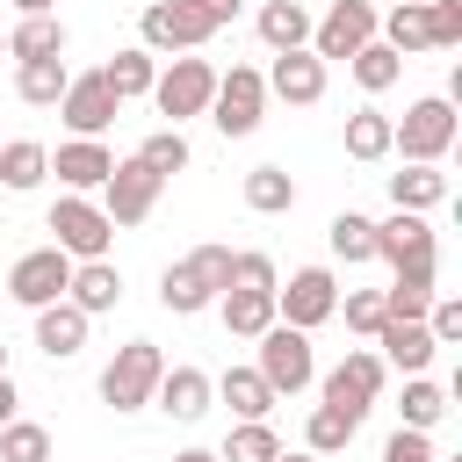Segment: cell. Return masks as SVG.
I'll list each match as a JSON object with an SVG mask.
<instances>
[{"label":"cell","instance_id":"1","mask_svg":"<svg viewBox=\"0 0 462 462\" xmlns=\"http://www.w3.org/2000/svg\"><path fill=\"white\" fill-rule=\"evenodd\" d=\"M224 282H231V245H195L159 274V303L173 318H195V310H209L224 296Z\"/></svg>","mask_w":462,"mask_h":462},{"label":"cell","instance_id":"2","mask_svg":"<svg viewBox=\"0 0 462 462\" xmlns=\"http://www.w3.org/2000/svg\"><path fill=\"white\" fill-rule=\"evenodd\" d=\"M455 101L448 94H426V101H411L397 123H390V152H404V166H440V152L455 144Z\"/></svg>","mask_w":462,"mask_h":462},{"label":"cell","instance_id":"3","mask_svg":"<svg viewBox=\"0 0 462 462\" xmlns=\"http://www.w3.org/2000/svg\"><path fill=\"white\" fill-rule=\"evenodd\" d=\"M209 94H217V65L209 58H173L159 79H152V108L166 116V130H180L188 116H209Z\"/></svg>","mask_w":462,"mask_h":462},{"label":"cell","instance_id":"4","mask_svg":"<svg viewBox=\"0 0 462 462\" xmlns=\"http://www.w3.org/2000/svg\"><path fill=\"white\" fill-rule=\"evenodd\" d=\"M159 375H166V354H159L152 339H130V346H116V361L101 368V404H108V411H137V404H152Z\"/></svg>","mask_w":462,"mask_h":462},{"label":"cell","instance_id":"5","mask_svg":"<svg viewBox=\"0 0 462 462\" xmlns=\"http://www.w3.org/2000/svg\"><path fill=\"white\" fill-rule=\"evenodd\" d=\"M51 245L65 253V260H108V238H116V224H108V209L94 202V195H58L51 202Z\"/></svg>","mask_w":462,"mask_h":462},{"label":"cell","instance_id":"6","mask_svg":"<svg viewBox=\"0 0 462 462\" xmlns=\"http://www.w3.org/2000/svg\"><path fill=\"white\" fill-rule=\"evenodd\" d=\"M383 375H390V368H383V354H375V346H354V354L318 383V390H325V411H339L346 426H361V419H368V404L383 397Z\"/></svg>","mask_w":462,"mask_h":462},{"label":"cell","instance_id":"7","mask_svg":"<svg viewBox=\"0 0 462 462\" xmlns=\"http://www.w3.org/2000/svg\"><path fill=\"white\" fill-rule=\"evenodd\" d=\"M137 36H144L152 58H188V51H202L217 29H209V14H202L195 0H152L144 22H137Z\"/></svg>","mask_w":462,"mask_h":462},{"label":"cell","instance_id":"8","mask_svg":"<svg viewBox=\"0 0 462 462\" xmlns=\"http://www.w3.org/2000/svg\"><path fill=\"white\" fill-rule=\"evenodd\" d=\"M253 368H260V383H267L274 397L310 390V375H318V368H310V332H296V325L274 318V325L260 332V361H253Z\"/></svg>","mask_w":462,"mask_h":462},{"label":"cell","instance_id":"9","mask_svg":"<svg viewBox=\"0 0 462 462\" xmlns=\"http://www.w3.org/2000/svg\"><path fill=\"white\" fill-rule=\"evenodd\" d=\"M260 116H267V79H260L253 65H231V72H217L209 123H217L224 137H253V130H260Z\"/></svg>","mask_w":462,"mask_h":462},{"label":"cell","instance_id":"10","mask_svg":"<svg viewBox=\"0 0 462 462\" xmlns=\"http://www.w3.org/2000/svg\"><path fill=\"white\" fill-rule=\"evenodd\" d=\"M274 318H282V325H296V332H310V325L339 318V282H332V267H296V274H289V289H274Z\"/></svg>","mask_w":462,"mask_h":462},{"label":"cell","instance_id":"11","mask_svg":"<svg viewBox=\"0 0 462 462\" xmlns=\"http://www.w3.org/2000/svg\"><path fill=\"white\" fill-rule=\"evenodd\" d=\"M375 29H383L375 0H332L325 22H310V51L332 65V58H354L361 43H375Z\"/></svg>","mask_w":462,"mask_h":462},{"label":"cell","instance_id":"12","mask_svg":"<svg viewBox=\"0 0 462 462\" xmlns=\"http://www.w3.org/2000/svg\"><path fill=\"white\" fill-rule=\"evenodd\" d=\"M159 188H166V180H159L137 152H130V159H116V173L101 180V209H108V224H144V217H152V202H159Z\"/></svg>","mask_w":462,"mask_h":462},{"label":"cell","instance_id":"13","mask_svg":"<svg viewBox=\"0 0 462 462\" xmlns=\"http://www.w3.org/2000/svg\"><path fill=\"white\" fill-rule=\"evenodd\" d=\"M65 282H72V260H65L58 245H36V253H22V260L7 267V296H14L22 310L58 303V296H65Z\"/></svg>","mask_w":462,"mask_h":462},{"label":"cell","instance_id":"14","mask_svg":"<svg viewBox=\"0 0 462 462\" xmlns=\"http://www.w3.org/2000/svg\"><path fill=\"white\" fill-rule=\"evenodd\" d=\"M375 260H390V274H397V267H433V260H440L433 224L411 217V209H390V217L375 224Z\"/></svg>","mask_w":462,"mask_h":462},{"label":"cell","instance_id":"15","mask_svg":"<svg viewBox=\"0 0 462 462\" xmlns=\"http://www.w3.org/2000/svg\"><path fill=\"white\" fill-rule=\"evenodd\" d=\"M116 108H123V101L108 94V79H101V72H72V87L58 94V116H65V130H72V137H101V130L116 123Z\"/></svg>","mask_w":462,"mask_h":462},{"label":"cell","instance_id":"16","mask_svg":"<svg viewBox=\"0 0 462 462\" xmlns=\"http://www.w3.org/2000/svg\"><path fill=\"white\" fill-rule=\"evenodd\" d=\"M260 79H267V94H282L289 108L325 101V58H318V51H274V65H267Z\"/></svg>","mask_w":462,"mask_h":462},{"label":"cell","instance_id":"17","mask_svg":"<svg viewBox=\"0 0 462 462\" xmlns=\"http://www.w3.org/2000/svg\"><path fill=\"white\" fill-rule=\"evenodd\" d=\"M51 173L65 180V195H94V188L116 173V152H108L101 137H65V144L51 152Z\"/></svg>","mask_w":462,"mask_h":462},{"label":"cell","instance_id":"18","mask_svg":"<svg viewBox=\"0 0 462 462\" xmlns=\"http://www.w3.org/2000/svg\"><path fill=\"white\" fill-rule=\"evenodd\" d=\"M375 346H383V368H397V375H426V361L440 354L419 318H383L375 325Z\"/></svg>","mask_w":462,"mask_h":462},{"label":"cell","instance_id":"19","mask_svg":"<svg viewBox=\"0 0 462 462\" xmlns=\"http://www.w3.org/2000/svg\"><path fill=\"white\" fill-rule=\"evenodd\" d=\"M116 296H123L116 260H72V282H65V303H72V310L101 318V310H116Z\"/></svg>","mask_w":462,"mask_h":462},{"label":"cell","instance_id":"20","mask_svg":"<svg viewBox=\"0 0 462 462\" xmlns=\"http://www.w3.org/2000/svg\"><path fill=\"white\" fill-rule=\"evenodd\" d=\"M87 325H94V318H87V310H72V303L58 296V303H43V310H36V346H43L51 361H72V354L87 346Z\"/></svg>","mask_w":462,"mask_h":462},{"label":"cell","instance_id":"21","mask_svg":"<svg viewBox=\"0 0 462 462\" xmlns=\"http://www.w3.org/2000/svg\"><path fill=\"white\" fill-rule=\"evenodd\" d=\"M209 397H217V390H209V375H202V368H166V375H159V390H152V404H159L166 419H180V426H188V419H202V411H209Z\"/></svg>","mask_w":462,"mask_h":462},{"label":"cell","instance_id":"22","mask_svg":"<svg viewBox=\"0 0 462 462\" xmlns=\"http://www.w3.org/2000/svg\"><path fill=\"white\" fill-rule=\"evenodd\" d=\"M217 310H224V332L231 339H260L274 325V289H224Z\"/></svg>","mask_w":462,"mask_h":462},{"label":"cell","instance_id":"23","mask_svg":"<svg viewBox=\"0 0 462 462\" xmlns=\"http://www.w3.org/2000/svg\"><path fill=\"white\" fill-rule=\"evenodd\" d=\"M7 58L29 65V58H65V22L58 14H22L7 29Z\"/></svg>","mask_w":462,"mask_h":462},{"label":"cell","instance_id":"24","mask_svg":"<svg viewBox=\"0 0 462 462\" xmlns=\"http://www.w3.org/2000/svg\"><path fill=\"white\" fill-rule=\"evenodd\" d=\"M260 36H267V51H310V7L303 0H260Z\"/></svg>","mask_w":462,"mask_h":462},{"label":"cell","instance_id":"25","mask_svg":"<svg viewBox=\"0 0 462 462\" xmlns=\"http://www.w3.org/2000/svg\"><path fill=\"white\" fill-rule=\"evenodd\" d=\"M383 43H390L397 58L433 51V14H426V0H397V7L383 14Z\"/></svg>","mask_w":462,"mask_h":462},{"label":"cell","instance_id":"26","mask_svg":"<svg viewBox=\"0 0 462 462\" xmlns=\"http://www.w3.org/2000/svg\"><path fill=\"white\" fill-rule=\"evenodd\" d=\"M101 79H108V94H116V101H137V94H152V79H159V58H152L144 43H130V51H116V58L101 65Z\"/></svg>","mask_w":462,"mask_h":462},{"label":"cell","instance_id":"27","mask_svg":"<svg viewBox=\"0 0 462 462\" xmlns=\"http://www.w3.org/2000/svg\"><path fill=\"white\" fill-rule=\"evenodd\" d=\"M65 87H72V65H65V58H29V65H14V94H22L29 108H58Z\"/></svg>","mask_w":462,"mask_h":462},{"label":"cell","instance_id":"28","mask_svg":"<svg viewBox=\"0 0 462 462\" xmlns=\"http://www.w3.org/2000/svg\"><path fill=\"white\" fill-rule=\"evenodd\" d=\"M209 390L231 404V419H267V411H274V390L260 383V368H224Z\"/></svg>","mask_w":462,"mask_h":462},{"label":"cell","instance_id":"29","mask_svg":"<svg viewBox=\"0 0 462 462\" xmlns=\"http://www.w3.org/2000/svg\"><path fill=\"white\" fill-rule=\"evenodd\" d=\"M325 245H332V260H346V267L375 260V217H361V209H339V217L325 224Z\"/></svg>","mask_w":462,"mask_h":462},{"label":"cell","instance_id":"30","mask_svg":"<svg viewBox=\"0 0 462 462\" xmlns=\"http://www.w3.org/2000/svg\"><path fill=\"white\" fill-rule=\"evenodd\" d=\"M43 173H51V152H43L36 137H7V144H0V180H7L14 195L43 188Z\"/></svg>","mask_w":462,"mask_h":462},{"label":"cell","instance_id":"31","mask_svg":"<svg viewBox=\"0 0 462 462\" xmlns=\"http://www.w3.org/2000/svg\"><path fill=\"white\" fill-rule=\"evenodd\" d=\"M346 72L361 79V94H390V87L404 79V58H397V51H390V43L375 36V43H361V51L346 58Z\"/></svg>","mask_w":462,"mask_h":462},{"label":"cell","instance_id":"32","mask_svg":"<svg viewBox=\"0 0 462 462\" xmlns=\"http://www.w3.org/2000/svg\"><path fill=\"white\" fill-rule=\"evenodd\" d=\"M346 159H361V166H383L390 159V116L383 108H354L346 116Z\"/></svg>","mask_w":462,"mask_h":462},{"label":"cell","instance_id":"33","mask_svg":"<svg viewBox=\"0 0 462 462\" xmlns=\"http://www.w3.org/2000/svg\"><path fill=\"white\" fill-rule=\"evenodd\" d=\"M238 195H245V209H260V217H282V209H296V180H289L282 166H253V173L238 180Z\"/></svg>","mask_w":462,"mask_h":462},{"label":"cell","instance_id":"34","mask_svg":"<svg viewBox=\"0 0 462 462\" xmlns=\"http://www.w3.org/2000/svg\"><path fill=\"white\" fill-rule=\"evenodd\" d=\"M440 195H448V173H440V166H404V173H390V202L411 209V217H426Z\"/></svg>","mask_w":462,"mask_h":462},{"label":"cell","instance_id":"35","mask_svg":"<svg viewBox=\"0 0 462 462\" xmlns=\"http://www.w3.org/2000/svg\"><path fill=\"white\" fill-rule=\"evenodd\" d=\"M433 296H440V289H433V267H397V282L383 289V310H390V318H426Z\"/></svg>","mask_w":462,"mask_h":462},{"label":"cell","instance_id":"36","mask_svg":"<svg viewBox=\"0 0 462 462\" xmlns=\"http://www.w3.org/2000/svg\"><path fill=\"white\" fill-rule=\"evenodd\" d=\"M274 455H282V440H274V426H267V419H238L217 462H274Z\"/></svg>","mask_w":462,"mask_h":462},{"label":"cell","instance_id":"37","mask_svg":"<svg viewBox=\"0 0 462 462\" xmlns=\"http://www.w3.org/2000/svg\"><path fill=\"white\" fill-rule=\"evenodd\" d=\"M440 419H448V390L426 383V375H404V426L426 433V426H440Z\"/></svg>","mask_w":462,"mask_h":462},{"label":"cell","instance_id":"38","mask_svg":"<svg viewBox=\"0 0 462 462\" xmlns=\"http://www.w3.org/2000/svg\"><path fill=\"white\" fill-rule=\"evenodd\" d=\"M137 159H144L159 180H173V173H188V159H195V152H188V137H180V130H152V137L137 144Z\"/></svg>","mask_w":462,"mask_h":462},{"label":"cell","instance_id":"39","mask_svg":"<svg viewBox=\"0 0 462 462\" xmlns=\"http://www.w3.org/2000/svg\"><path fill=\"white\" fill-rule=\"evenodd\" d=\"M0 462H51V433L36 419H7L0 426Z\"/></svg>","mask_w":462,"mask_h":462},{"label":"cell","instance_id":"40","mask_svg":"<svg viewBox=\"0 0 462 462\" xmlns=\"http://www.w3.org/2000/svg\"><path fill=\"white\" fill-rule=\"evenodd\" d=\"M354 433H361V426H346V419H339V411H325V404L303 419V448H310V455H325V462H332V455H339Z\"/></svg>","mask_w":462,"mask_h":462},{"label":"cell","instance_id":"41","mask_svg":"<svg viewBox=\"0 0 462 462\" xmlns=\"http://www.w3.org/2000/svg\"><path fill=\"white\" fill-rule=\"evenodd\" d=\"M224 289H282V274H274L267 253H231V282Z\"/></svg>","mask_w":462,"mask_h":462},{"label":"cell","instance_id":"42","mask_svg":"<svg viewBox=\"0 0 462 462\" xmlns=\"http://www.w3.org/2000/svg\"><path fill=\"white\" fill-rule=\"evenodd\" d=\"M339 310H346V325H354V332H368V339H375V325L390 318V310H383V289H346V296H339Z\"/></svg>","mask_w":462,"mask_h":462},{"label":"cell","instance_id":"43","mask_svg":"<svg viewBox=\"0 0 462 462\" xmlns=\"http://www.w3.org/2000/svg\"><path fill=\"white\" fill-rule=\"evenodd\" d=\"M419 325L433 332V346H455V339H462V303H455V296H433V310H426Z\"/></svg>","mask_w":462,"mask_h":462},{"label":"cell","instance_id":"44","mask_svg":"<svg viewBox=\"0 0 462 462\" xmlns=\"http://www.w3.org/2000/svg\"><path fill=\"white\" fill-rule=\"evenodd\" d=\"M383 462H440V455H433V440H426V433H411V426H397V433L383 440Z\"/></svg>","mask_w":462,"mask_h":462},{"label":"cell","instance_id":"45","mask_svg":"<svg viewBox=\"0 0 462 462\" xmlns=\"http://www.w3.org/2000/svg\"><path fill=\"white\" fill-rule=\"evenodd\" d=\"M426 14H433V51L462 43V0H426Z\"/></svg>","mask_w":462,"mask_h":462},{"label":"cell","instance_id":"46","mask_svg":"<svg viewBox=\"0 0 462 462\" xmlns=\"http://www.w3.org/2000/svg\"><path fill=\"white\" fill-rule=\"evenodd\" d=\"M195 7H202V14H209V29H224V22H231V14H238V0H195Z\"/></svg>","mask_w":462,"mask_h":462},{"label":"cell","instance_id":"47","mask_svg":"<svg viewBox=\"0 0 462 462\" xmlns=\"http://www.w3.org/2000/svg\"><path fill=\"white\" fill-rule=\"evenodd\" d=\"M22 411V390H14V375H0V426Z\"/></svg>","mask_w":462,"mask_h":462},{"label":"cell","instance_id":"48","mask_svg":"<svg viewBox=\"0 0 462 462\" xmlns=\"http://www.w3.org/2000/svg\"><path fill=\"white\" fill-rule=\"evenodd\" d=\"M173 462H217V455H209V448H180Z\"/></svg>","mask_w":462,"mask_h":462},{"label":"cell","instance_id":"49","mask_svg":"<svg viewBox=\"0 0 462 462\" xmlns=\"http://www.w3.org/2000/svg\"><path fill=\"white\" fill-rule=\"evenodd\" d=\"M14 7H22V14H51L58 0H14Z\"/></svg>","mask_w":462,"mask_h":462},{"label":"cell","instance_id":"50","mask_svg":"<svg viewBox=\"0 0 462 462\" xmlns=\"http://www.w3.org/2000/svg\"><path fill=\"white\" fill-rule=\"evenodd\" d=\"M274 462H325V455H310V448H303V455H274Z\"/></svg>","mask_w":462,"mask_h":462},{"label":"cell","instance_id":"51","mask_svg":"<svg viewBox=\"0 0 462 462\" xmlns=\"http://www.w3.org/2000/svg\"><path fill=\"white\" fill-rule=\"evenodd\" d=\"M0 375H7V339H0Z\"/></svg>","mask_w":462,"mask_h":462},{"label":"cell","instance_id":"52","mask_svg":"<svg viewBox=\"0 0 462 462\" xmlns=\"http://www.w3.org/2000/svg\"><path fill=\"white\" fill-rule=\"evenodd\" d=\"M0 51H7V36H0Z\"/></svg>","mask_w":462,"mask_h":462},{"label":"cell","instance_id":"53","mask_svg":"<svg viewBox=\"0 0 462 462\" xmlns=\"http://www.w3.org/2000/svg\"><path fill=\"white\" fill-rule=\"evenodd\" d=\"M390 7H397V0H390Z\"/></svg>","mask_w":462,"mask_h":462}]
</instances>
